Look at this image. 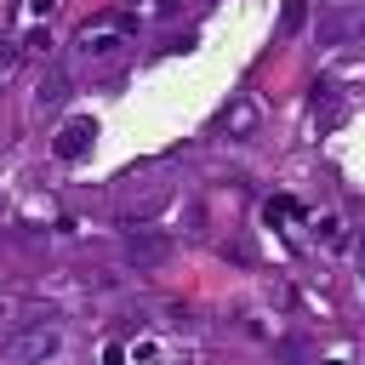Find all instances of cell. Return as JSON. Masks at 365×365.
I'll use <instances>...</instances> for the list:
<instances>
[{
    "label": "cell",
    "instance_id": "6da1fadb",
    "mask_svg": "<svg viewBox=\"0 0 365 365\" xmlns=\"http://www.w3.org/2000/svg\"><path fill=\"white\" fill-rule=\"evenodd\" d=\"M57 325H29V331H17L11 342H6V359H17V365H40V359H51L57 354Z\"/></svg>",
    "mask_w": 365,
    "mask_h": 365
},
{
    "label": "cell",
    "instance_id": "7a4b0ae2",
    "mask_svg": "<svg viewBox=\"0 0 365 365\" xmlns=\"http://www.w3.org/2000/svg\"><path fill=\"white\" fill-rule=\"evenodd\" d=\"M91 137H97V125H91V120H68V125L57 131V143H51V148H57V160H80V154L91 148Z\"/></svg>",
    "mask_w": 365,
    "mask_h": 365
},
{
    "label": "cell",
    "instance_id": "3957f363",
    "mask_svg": "<svg viewBox=\"0 0 365 365\" xmlns=\"http://www.w3.org/2000/svg\"><path fill=\"white\" fill-rule=\"evenodd\" d=\"M125 251H131V262H160V257L171 251V240L154 234V228H131V245H125Z\"/></svg>",
    "mask_w": 365,
    "mask_h": 365
},
{
    "label": "cell",
    "instance_id": "277c9868",
    "mask_svg": "<svg viewBox=\"0 0 365 365\" xmlns=\"http://www.w3.org/2000/svg\"><path fill=\"white\" fill-rule=\"evenodd\" d=\"M120 46H125L120 34H91V29H86V40H80V51H86V57H97V63H103V57H114Z\"/></svg>",
    "mask_w": 365,
    "mask_h": 365
},
{
    "label": "cell",
    "instance_id": "5b68a950",
    "mask_svg": "<svg viewBox=\"0 0 365 365\" xmlns=\"http://www.w3.org/2000/svg\"><path fill=\"white\" fill-rule=\"evenodd\" d=\"M63 97H68V74H51V80H40V103H51V108H57Z\"/></svg>",
    "mask_w": 365,
    "mask_h": 365
},
{
    "label": "cell",
    "instance_id": "8992f818",
    "mask_svg": "<svg viewBox=\"0 0 365 365\" xmlns=\"http://www.w3.org/2000/svg\"><path fill=\"white\" fill-rule=\"evenodd\" d=\"M302 17H308V6L302 0H285V11H279V29L291 34V29H302Z\"/></svg>",
    "mask_w": 365,
    "mask_h": 365
},
{
    "label": "cell",
    "instance_id": "52a82bcc",
    "mask_svg": "<svg viewBox=\"0 0 365 365\" xmlns=\"http://www.w3.org/2000/svg\"><path fill=\"white\" fill-rule=\"evenodd\" d=\"M251 114H257V108H251V103H240V108L228 114V125H234V131H245V125H251Z\"/></svg>",
    "mask_w": 365,
    "mask_h": 365
},
{
    "label": "cell",
    "instance_id": "ba28073f",
    "mask_svg": "<svg viewBox=\"0 0 365 365\" xmlns=\"http://www.w3.org/2000/svg\"><path fill=\"white\" fill-rule=\"evenodd\" d=\"M319 234H325V245H336V240H342V222H336V217H325V222H319Z\"/></svg>",
    "mask_w": 365,
    "mask_h": 365
}]
</instances>
